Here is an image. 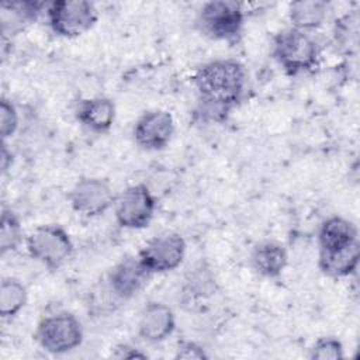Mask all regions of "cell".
<instances>
[{
	"instance_id": "cell-19",
	"label": "cell",
	"mask_w": 360,
	"mask_h": 360,
	"mask_svg": "<svg viewBox=\"0 0 360 360\" xmlns=\"http://www.w3.org/2000/svg\"><path fill=\"white\" fill-rule=\"evenodd\" d=\"M24 231L21 221L11 208H3L0 217V253L6 255L20 248Z\"/></svg>"
},
{
	"instance_id": "cell-24",
	"label": "cell",
	"mask_w": 360,
	"mask_h": 360,
	"mask_svg": "<svg viewBox=\"0 0 360 360\" xmlns=\"http://www.w3.org/2000/svg\"><path fill=\"white\" fill-rule=\"evenodd\" d=\"M111 356L115 357V359H146V353H143L141 349L132 346V345H128V343H121V345H117L112 352H111Z\"/></svg>"
},
{
	"instance_id": "cell-6",
	"label": "cell",
	"mask_w": 360,
	"mask_h": 360,
	"mask_svg": "<svg viewBox=\"0 0 360 360\" xmlns=\"http://www.w3.org/2000/svg\"><path fill=\"white\" fill-rule=\"evenodd\" d=\"M25 245L30 256L51 270L62 267L73 253L69 232L55 224L37 226L27 236Z\"/></svg>"
},
{
	"instance_id": "cell-8",
	"label": "cell",
	"mask_w": 360,
	"mask_h": 360,
	"mask_svg": "<svg viewBox=\"0 0 360 360\" xmlns=\"http://www.w3.org/2000/svg\"><path fill=\"white\" fill-rule=\"evenodd\" d=\"M186 249L181 235L166 232L150 238L138 252V259L152 276L163 274L176 270L183 263Z\"/></svg>"
},
{
	"instance_id": "cell-23",
	"label": "cell",
	"mask_w": 360,
	"mask_h": 360,
	"mask_svg": "<svg viewBox=\"0 0 360 360\" xmlns=\"http://www.w3.org/2000/svg\"><path fill=\"white\" fill-rule=\"evenodd\" d=\"M174 357L176 359H198V360H201V359H208V354L205 353L204 347L200 346L198 343L186 340L179 345Z\"/></svg>"
},
{
	"instance_id": "cell-15",
	"label": "cell",
	"mask_w": 360,
	"mask_h": 360,
	"mask_svg": "<svg viewBox=\"0 0 360 360\" xmlns=\"http://www.w3.org/2000/svg\"><path fill=\"white\" fill-rule=\"evenodd\" d=\"M357 240V228L347 218L333 215L326 218L318 232L319 250L329 252L353 245Z\"/></svg>"
},
{
	"instance_id": "cell-16",
	"label": "cell",
	"mask_w": 360,
	"mask_h": 360,
	"mask_svg": "<svg viewBox=\"0 0 360 360\" xmlns=\"http://www.w3.org/2000/svg\"><path fill=\"white\" fill-rule=\"evenodd\" d=\"M360 246L359 242L342 249L322 252L319 250L318 267L319 270L332 278H342L353 274L359 266Z\"/></svg>"
},
{
	"instance_id": "cell-10",
	"label": "cell",
	"mask_w": 360,
	"mask_h": 360,
	"mask_svg": "<svg viewBox=\"0 0 360 360\" xmlns=\"http://www.w3.org/2000/svg\"><path fill=\"white\" fill-rule=\"evenodd\" d=\"M174 129L173 115L166 110L153 108L139 115L132 135L139 148L145 150H162L170 143Z\"/></svg>"
},
{
	"instance_id": "cell-20",
	"label": "cell",
	"mask_w": 360,
	"mask_h": 360,
	"mask_svg": "<svg viewBox=\"0 0 360 360\" xmlns=\"http://www.w3.org/2000/svg\"><path fill=\"white\" fill-rule=\"evenodd\" d=\"M46 4L44 1H11L1 3V10L4 14H11V21H14L13 28H21L24 24L35 21L45 11Z\"/></svg>"
},
{
	"instance_id": "cell-25",
	"label": "cell",
	"mask_w": 360,
	"mask_h": 360,
	"mask_svg": "<svg viewBox=\"0 0 360 360\" xmlns=\"http://www.w3.org/2000/svg\"><path fill=\"white\" fill-rule=\"evenodd\" d=\"M13 162V155L11 152L7 149V145L6 142L3 141L1 142V152H0V166H1V170L6 172L8 169V166L11 165Z\"/></svg>"
},
{
	"instance_id": "cell-7",
	"label": "cell",
	"mask_w": 360,
	"mask_h": 360,
	"mask_svg": "<svg viewBox=\"0 0 360 360\" xmlns=\"http://www.w3.org/2000/svg\"><path fill=\"white\" fill-rule=\"evenodd\" d=\"M155 212L156 198L146 184H132L115 197V221L124 229L146 228L152 222Z\"/></svg>"
},
{
	"instance_id": "cell-3",
	"label": "cell",
	"mask_w": 360,
	"mask_h": 360,
	"mask_svg": "<svg viewBox=\"0 0 360 360\" xmlns=\"http://www.w3.org/2000/svg\"><path fill=\"white\" fill-rule=\"evenodd\" d=\"M41 349L51 354H63L77 349L83 343L84 332L76 315L68 311L44 316L34 332Z\"/></svg>"
},
{
	"instance_id": "cell-1",
	"label": "cell",
	"mask_w": 360,
	"mask_h": 360,
	"mask_svg": "<svg viewBox=\"0 0 360 360\" xmlns=\"http://www.w3.org/2000/svg\"><path fill=\"white\" fill-rule=\"evenodd\" d=\"M193 86L204 111L214 118H221L243 100L248 73L235 59H214L197 68Z\"/></svg>"
},
{
	"instance_id": "cell-4",
	"label": "cell",
	"mask_w": 360,
	"mask_h": 360,
	"mask_svg": "<svg viewBox=\"0 0 360 360\" xmlns=\"http://www.w3.org/2000/svg\"><path fill=\"white\" fill-rule=\"evenodd\" d=\"M195 21L200 31L211 39L233 42L242 34L245 10L232 0H212L200 7Z\"/></svg>"
},
{
	"instance_id": "cell-11",
	"label": "cell",
	"mask_w": 360,
	"mask_h": 360,
	"mask_svg": "<svg viewBox=\"0 0 360 360\" xmlns=\"http://www.w3.org/2000/svg\"><path fill=\"white\" fill-rule=\"evenodd\" d=\"M152 274L143 267L138 256L122 257L107 276V288L118 300L125 301L135 297Z\"/></svg>"
},
{
	"instance_id": "cell-5",
	"label": "cell",
	"mask_w": 360,
	"mask_h": 360,
	"mask_svg": "<svg viewBox=\"0 0 360 360\" xmlns=\"http://www.w3.org/2000/svg\"><path fill=\"white\" fill-rule=\"evenodd\" d=\"M46 21L53 34L77 38L90 31L98 18L96 4L87 0H58L46 4Z\"/></svg>"
},
{
	"instance_id": "cell-22",
	"label": "cell",
	"mask_w": 360,
	"mask_h": 360,
	"mask_svg": "<svg viewBox=\"0 0 360 360\" xmlns=\"http://www.w3.org/2000/svg\"><path fill=\"white\" fill-rule=\"evenodd\" d=\"M18 124H20V117H18V111H17L15 105L10 100L3 97L1 103H0V135H1V139L6 141L7 138L13 136L18 129Z\"/></svg>"
},
{
	"instance_id": "cell-2",
	"label": "cell",
	"mask_w": 360,
	"mask_h": 360,
	"mask_svg": "<svg viewBox=\"0 0 360 360\" xmlns=\"http://www.w3.org/2000/svg\"><path fill=\"white\" fill-rule=\"evenodd\" d=\"M271 53L285 75L298 76L318 66L321 49L309 32L290 27L274 35Z\"/></svg>"
},
{
	"instance_id": "cell-18",
	"label": "cell",
	"mask_w": 360,
	"mask_h": 360,
	"mask_svg": "<svg viewBox=\"0 0 360 360\" xmlns=\"http://www.w3.org/2000/svg\"><path fill=\"white\" fill-rule=\"evenodd\" d=\"M28 301L25 285L14 278L4 277L0 284V315L3 319H13L17 316Z\"/></svg>"
},
{
	"instance_id": "cell-17",
	"label": "cell",
	"mask_w": 360,
	"mask_h": 360,
	"mask_svg": "<svg viewBox=\"0 0 360 360\" xmlns=\"http://www.w3.org/2000/svg\"><path fill=\"white\" fill-rule=\"evenodd\" d=\"M330 4L323 0H298L288 6V20L292 28L309 32L319 28L328 18Z\"/></svg>"
},
{
	"instance_id": "cell-14",
	"label": "cell",
	"mask_w": 360,
	"mask_h": 360,
	"mask_svg": "<svg viewBox=\"0 0 360 360\" xmlns=\"http://www.w3.org/2000/svg\"><path fill=\"white\" fill-rule=\"evenodd\" d=\"M250 263L257 274L267 278H276L285 270L288 264V253L281 243L264 240L253 248Z\"/></svg>"
},
{
	"instance_id": "cell-12",
	"label": "cell",
	"mask_w": 360,
	"mask_h": 360,
	"mask_svg": "<svg viewBox=\"0 0 360 360\" xmlns=\"http://www.w3.org/2000/svg\"><path fill=\"white\" fill-rule=\"evenodd\" d=\"M136 329L138 335L149 343L163 342L176 329V315L169 305L160 301H150L142 308Z\"/></svg>"
},
{
	"instance_id": "cell-13",
	"label": "cell",
	"mask_w": 360,
	"mask_h": 360,
	"mask_svg": "<svg viewBox=\"0 0 360 360\" xmlns=\"http://www.w3.org/2000/svg\"><path fill=\"white\" fill-rule=\"evenodd\" d=\"M117 117L115 103L105 96L84 98L76 108L77 121L93 132H107Z\"/></svg>"
},
{
	"instance_id": "cell-9",
	"label": "cell",
	"mask_w": 360,
	"mask_h": 360,
	"mask_svg": "<svg viewBox=\"0 0 360 360\" xmlns=\"http://www.w3.org/2000/svg\"><path fill=\"white\" fill-rule=\"evenodd\" d=\"M72 210L86 218L100 217L115 202V195L110 183L100 177H83L77 180L69 191Z\"/></svg>"
},
{
	"instance_id": "cell-21",
	"label": "cell",
	"mask_w": 360,
	"mask_h": 360,
	"mask_svg": "<svg viewBox=\"0 0 360 360\" xmlns=\"http://www.w3.org/2000/svg\"><path fill=\"white\" fill-rule=\"evenodd\" d=\"M345 357V349L339 339L333 336H322L309 349L312 360H340Z\"/></svg>"
}]
</instances>
